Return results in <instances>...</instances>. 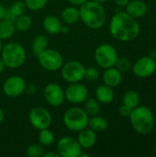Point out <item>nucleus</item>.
Masks as SVG:
<instances>
[{
    "mask_svg": "<svg viewBox=\"0 0 156 157\" xmlns=\"http://www.w3.org/2000/svg\"><path fill=\"white\" fill-rule=\"evenodd\" d=\"M140 25L136 18L130 16L126 11L116 13L109 23L111 36L120 41H131L140 34Z\"/></svg>",
    "mask_w": 156,
    "mask_h": 157,
    "instance_id": "obj_1",
    "label": "nucleus"
},
{
    "mask_svg": "<svg viewBox=\"0 0 156 157\" xmlns=\"http://www.w3.org/2000/svg\"><path fill=\"white\" fill-rule=\"evenodd\" d=\"M79 13L80 19L89 29H99L106 23V10L102 4L96 1L88 0L81 5Z\"/></svg>",
    "mask_w": 156,
    "mask_h": 157,
    "instance_id": "obj_2",
    "label": "nucleus"
},
{
    "mask_svg": "<svg viewBox=\"0 0 156 157\" xmlns=\"http://www.w3.org/2000/svg\"><path fill=\"white\" fill-rule=\"evenodd\" d=\"M130 122L133 130L139 134H148L154 127V116L145 106H138L130 115Z\"/></svg>",
    "mask_w": 156,
    "mask_h": 157,
    "instance_id": "obj_3",
    "label": "nucleus"
},
{
    "mask_svg": "<svg viewBox=\"0 0 156 157\" xmlns=\"http://www.w3.org/2000/svg\"><path fill=\"white\" fill-rule=\"evenodd\" d=\"M1 59L6 66L10 69H17L22 66L27 58L25 48L18 42H8L3 46Z\"/></svg>",
    "mask_w": 156,
    "mask_h": 157,
    "instance_id": "obj_4",
    "label": "nucleus"
},
{
    "mask_svg": "<svg viewBox=\"0 0 156 157\" xmlns=\"http://www.w3.org/2000/svg\"><path fill=\"white\" fill-rule=\"evenodd\" d=\"M89 116L84 109L80 107H72L68 109L63 116V121L64 126L72 132H80L88 126Z\"/></svg>",
    "mask_w": 156,
    "mask_h": 157,
    "instance_id": "obj_5",
    "label": "nucleus"
},
{
    "mask_svg": "<svg viewBox=\"0 0 156 157\" xmlns=\"http://www.w3.org/2000/svg\"><path fill=\"white\" fill-rule=\"evenodd\" d=\"M118 57L117 50L108 43H102L97 46L94 53L96 63L99 67L104 69L115 66Z\"/></svg>",
    "mask_w": 156,
    "mask_h": 157,
    "instance_id": "obj_6",
    "label": "nucleus"
},
{
    "mask_svg": "<svg viewBox=\"0 0 156 157\" xmlns=\"http://www.w3.org/2000/svg\"><path fill=\"white\" fill-rule=\"evenodd\" d=\"M40 66L48 72H57L63 64V57L60 52L53 49H45L37 55Z\"/></svg>",
    "mask_w": 156,
    "mask_h": 157,
    "instance_id": "obj_7",
    "label": "nucleus"
},
{
    "mask_svg": "<svg viewBox=\"0 0 156 157\" xmlns=\"http://www.w3.org/2000/svg\"><path fill=\"white\" fill-rule=\"evenodd\" d=\"M60 70L63 79L70 84L80 82L84 79L86 66L79 61H69L63 64Z\"/></svg>",
    "mask_w": 156,
    "mask_h": 157,
    "instance_id": "obj_8",
    "label": "nucleus"
},
{
    "mask_svg": "<svg viewBox=\"0 0 156 157\" xmlns=\"http://www.w3.org/2000/svg\"><path fill=\"white\" fill-rule=\"evenodd\" d=\"M56 149L61 157H79L83 152L77 139L69 136L62 137L57 143Z\"/></svg>",
    "mask_w": 156,
    "mask_h": 157,
    "instance_id": "obj_9",
    "label": "nucleus"
},
{
    "mask_svg": "<svg viewBox=\"0 0 156 157\" xmlns=\"http://www.w3.org/2000/svg\"><path fill=\"white\" fill-rule=\"evenodd\" d=\"M29 121L35 129L40 131L51 126L52 117L47 109L43 107H36L30 110L29 114Z\"/></svg>",
    "mask_w": 156,
    "mask_h": 157,
    "instance_id": "obj_10",
    "label": "nucleus"
},
{
    "mask_svg": "<svg viewBox=\"0 0 156 157\" xmlns=\"http://www.w3.org/2000/svg\"><path fill=\"white\" fill-rule=\"evenodd\" d=\"M156 71V61L152 56L139 58L132 66V72L139 78H148Z\"/></svg>",
    "mask_w": 156,
    "mask_h": 157,
    "instance_id": "obj_11",
    "label": "nucleus"
},
{
    "mask_svg": "<svg viewBox=\"0 0 156 157\" xmlns=\"http://www.w3.org/2000/svg\"><path fill=\"white\" fill-rule=\"evenodd\" d=\"M87 87L80 82L70 83L64 90L65 99L72 104H82L88 98Z\"/></svg>",
    "mask_w": 156,
    "mask_h": 157,
    "instance_id": "obj_12",
    "label": "nucleus"
},
{
    "mask_svg": "<svg viewBox=\"0 0 156 157\" xmlns=\"http://www.w3.org/2000/svg\"><path fill=\"white\" fill-rule=\"evenodd\" d=\"M43 97L45 101L51 107L57 108L61 106L65 100L64 90L57 83L48 84L43 90Z\"/></svg>",
    "mask_w": 156,
    "mask_h": 157,
    "instance_id": "obj_13",
    "label": "nucleus"
},
{
    "mask_svg": "<svg viewBox=\"0 0 156 157\" xmlns=\"http://www.w3.org/2000/svg\"><path fill=\"white\" fill-rule=\"evenodd\" d=\"M26 82L19 75H12L6 79L3 84V91L8 98H17L25 92Z\"/></svg>",
    "mask_w": 156,
    "mask_h": 157,
    "instance_id": "obj_14",
    "label": "nucleus"
},
{
    "mask_svg": "<svg viewBox=\"0 0 156 157\" xmlns=\"http://www.w3.org/2000/svg\"><path fill=\"white\" fill-rule=\"evenodd\" d=\"M126 12L134 18H141L147 13L148 6L143 0H130L128 5L125 6Z\"/></svg>",
    "mask_w": 156,
    "mask_h": 157,
    "instance_id": "obj_15",
    "label": "nucleus"
},
{
    "mask_svg": "<svg viewBox=\"0 0 156 157\" xmlns=\"http://www.w3.org/2000/svg\"><path fill=\"white\" fill-rule=\"evenodd\" d=\"M97 132H95L90 128L86 127V129L78 132L77 141L80 144L82 148L85 149H90L97 144Z\"/></svg>",
    "mask_w": 156,
    "mask_h": 157,
    "instance_id": "obj_16",
    "label": "nucleus"
},
{
    "mask_svg": "<svg viewBox=\"0 0 156 157\" xmlns=\"http://www.w3.org/2000/svg\"><path fill=\"white\" fill-rule=\"evenodd\" d=\"M102 79L105 85L114 88L120 85L122 81V75L115 66H113V67L107 68L104 71Z\"/></svg>",
    "mask_w": 156,
    "mask_h": 157,
    "instance_id": "obj_17",
    "label": "nucleus"
},
{
    "mask_svg": "<svg viewBox=\"0 0 156 157\" xmlns=\"http://www.w3.org/2000/svg\"><path fill=\"white\" fill-rule=\"evenodd\" d=\"M42 26L46 32L51 35H58L61 33V29L63 26L62 20L54 16V15H48L42 20Z\"/></svg>",
    "mask_w": 156,
    "mask_h": 157,
    "instance_id": "obj_18",
    "label": "nucleus"
},
{
    "mask_svg": "<svg viewBox=\"0 0 156 157\" xmlns=\"http://www.w3.org/2000/svg\"><path fill=\"white\" fill-rule=\"evenodd\" d=\"M115 98V92L112 87L107 85H101L96 89V98L99 103L108 104L113 101Z\"/></svg>",
    "mask_w": 156,
    "mask_h": 157,
    "instance_id": "obj_19",
    "label": "nucleus"
},
{
    "mask_svg": "<svg viewBox=\"0 0 156 157\" xmlns=\"http://www.w3.org/2000/svg\"><path fill=\"white\" fill-rule=\"evenodd\" d=\"M80 19L79 9L75 6H67L61 13V20L67 25L75 24Z\"/></svg>",
    "mask_w": 156,
    "mask_h": 157,
    "instance_id": "obj_20",
    "label": "nucleus"
},
{
    "mask_svg": "<svg viewBox=\"0 0 156 157\" xmlns=\"http://www.w3.org/2000/svg\"><path fill=\"white\" fill-rule=\"evenodd\" d=\"M27 6H26V4L24 1H21V0H17L15 2L12 3V5L10 6V7L7 9V14H6V18H8L12 21H15V19L25 14L26 11H27Z\"/></svg>",
    "mask_w": 156,
    "mask_h": 157,
    "instance_id": "obj_21",
    "label": "nucleus"
},
{
    "mask_svg": "<svg viewBox=\"0 0 156 157\" xmlns=\"http://www.w3.org/2000/svg\"><path fill=\"white\" fill-rule=\"evenodd\" d=\"M16 31L14 21L4 18L0 20V40H6L9 38H11Z\"/></svg>",
    "mask_w": 156,
    "mask_h": 157,
    "instance_id": "obj_22",
    "label": "nucleus"
},
{
    "mask_svg": "<svg viewBox=\"0 0 156 157\" xmlns=\"http://www.w3.org/2000/svg\"><path fill=\"white\" fill-rule=\"evenodd\" d=\"M49 46V39L46 35L39 34L34 37L31 43V48L33 53L37 56L39 53L43 52Z\"/></svg>",
    "mask_w": 156,
    "mask_h": 157,
    "instance_id": "obj_23",
    "label": "nucleus"
},
{
    "mask_svg": "<svg viewBox=\"0 0 156 157\" xmlns=\"http://www.w3.org/2000/svg\"><path fill=\"white\" fill-rule=\"evenodd\" d=\"M88 128L93 130L95 132H102L108 128V121L104 117L96 115L89 118L88 121Z\"/></svg>",
    "mask_w": 156,
    "mask_h": 157,
    "instance_id": "obj_24",
    "label": "nucleus"
},
{
    "mask_svg": "<svg viewBox=\"0 0 156 157\" xmlns=\"http://www.w3.org/2000/svg\"><path fill=\"white\" fill-rule=\"evenodd\" d=\"M122 102L124 105L130 107L131 109H135L140 104V97L139 94L134 90H129L124 93Z\"/></svg>",
    "mask_w": 156,
    "mask_h": 157,
    "instance_id": "obj_25",
    "label": "nucleus"
},
{
    "mask_svg": "<svg viewBox=\"0 0 156 157\" xmlns=\"http://www.w3.org/2000/svg\"><path fill=\"white\" fill-rule=\"evenodd\" d=\"M14 24H15V28H16L17 30L24 32V31L29 30L31 28V26H32V19L30 18L29 16H28L26 14H23V15L17 17L15 19Z\"/></svg>",
    "mask_w": 156,
    "mask_h": 157,
    "instance_id": "obj_26",
    "label": "nucleus"
},
{
    "mask_svg": "<svg viewBox=\"0 0 156 157\" xmlns=\"http://www.w3.org/2000/svg\"><path fill=\"white\" fill-rule=\"evenodd\" d=\"M85 103V111L87 113L89 117L98 115L100 111V104L97 98H87Z\"/></svg>",
    "mask_w": 156,
    "mask_h": 157,
    "instance_id": "obj_27",
    "label": "nucleus"
},
{
    "mask_svg": "<svg viewBox=\"0 0 156 157\" xmlns=\"http://www.w3.org/2000/svg\"><path fill=\"white\" fill-rule=\"evenodd\" d=\"M39 143L42 146H51L54 143V134H53V132L51 130H49V128L40 130Z\"/></svg>",
    "mask_w": 156,
    "mask_h": 157,
    "instance_id": "obj_28",
    "label": "nucleus"
},
{
    "mask_svg": "<svg viewBox=\"0 0 156 157\" xmlns=\"http://www.w3.org/2000/svg\"><path fill=\"white\" fill-rule=\"evenodd\" d=\"M26 155L29 157H41L44 155V148L40 144H29L26 150Z\"/></svg>",
    "mask_w": 156,
    "mask_h": 157,
    "instance_id": "obj_29",
    "label": "nucleus"
},
{
    "mask_svg": "<svg viewBox=\"0 0 156 157\" xmlns=\"http://www.w3.org/2000/svg\"><path fill=\"white\" fill-rule=\"evenodd\" d=\"M28 9L31 11H40L46 5L48 0H24Z\"/></svg>",
    "mask_w": 156,
    "mask_h": 157,
    "instance_id": "obj_30",
    "label": "nucleus"
},
{
    "mask_svg": "<svg viewBox=\"0 0 156 157\" xmlns=\"http://www.w3.org/2000/svg\"><path fill=\"white\" fill-rule=\"evenodd\" d=\"M115 67L121 74L122 73H127L131 68V61L126 57H118L117 62L115 63Z\"/></svg>",
    "mask_w": 156,
    "mask_h": 157,
    "instance_id": "obj_31",
    "label": "nucleus"
},
{
    "mask_svg": "<svg viewBox=\"0 0 156 157\" xmlns=\"http://www.w3.org/2000/svg\"><path fill=\"white\" fill-rule=\"evenodd\" d=\"M99 77V71L95 66L86 67L85 70V76L84 78L87 81H96Z\"/></svg>",
    "mask_w": 156,
    "mask_h": 157,
    "instance_id": "obj_32",
    "label": "nucleus"
},
{
    "mask_svg": "<svg viewBox=\"0 0 156 157\" xmlns=\"http://www.w3.org/2000/svg\"><path fill=\"white\" fill-rule=\"evenodd\" d=\"M132 111V109H131L130 107L122 104L120 109H119V113L122 116V117H130L131 113Z\"/></svg>",
    "mask_w": 156,
    "mask_h": 157,
    "instance_id": "obj_33",
    "label": "nucleus"
},
{
    "mask_svg": "<svg viewBox=\"0 0 156 157\" xmlns=\"http://www.w3.org/2000/svg\"><path fill=\"white\" fill-rule=\"evenodd\" d=\"M25 92H27L29 95H34L36 93V86H35V85H33V84L26 85Z\"/></svg>",
    "mask_w": 156,
    "mask_h": 157,
    "instance_id": "obj_34",
    "label": "nucleus"
},
{
    "mask_svg": "<svg viewBox=\"0 0 156 157\" xmlns=\"http://www.w3.org/2000/svg\"><path fill=\"white\" fill-rule=\"evenodd\" d=\"M6 14H7V9H6L3 5L0 4V20L6 18Z\"/></svg>",
    "mask_w": 156,
    "mask_h": 157,
    "instance_id": "obj_35",
    "label": "nucleus"
},
{
    "mask_svg": "<svg viewBox=\"0 0 156 157\" xmlns=\"http://www.w3.org/2000/svg\"><path fill=\"white\" fill-rule=\"evenodd\" d=\"M114 2L116 3L117 6H120V7H125L128 3L130 2V0H114Z\"/></svg>",
    "mask_w": 156,
    "mask_h": 157,
    "instance_id": "obj_36",
    "label": "nucleus"
},
{
    "mask_svg": "<svg viewBox=\"0 0 156 157\" xmlns=\"http://www.w3.org/2000/svg\"><path fill=\"white\" fill-rule=\"evenodd\" d=\"M73 6H81L88 0H67Z\"/></svg>",
    "mask_w": 156,
    "mask_h": 157,
    "instance_id": "obj_37",
    "label": "nucleus"
},
{
    "mask_svg": "<svg viewBox=\"0 0 156 157\" xmlns=\"http://www.w3.org/2000/svg\"><path fill=\"white\" fill-rule=\"evenodd\" d=\"M69 32H70V27H69V25H67V24L63 25V26H62V29H61V33H63V34H67V33H69Z\"/></svg>",
    "mask_w": 156,
    "mask_h": 157,
    "instance_id": "obj_38",
    "label": "nucleus"
},
{
    "mask_svg": "<svg viewBox=\"0 0 156 157\" xmlns=\"http://www.w3.org/2000/svg\"><path fill=\"white\" fill-rule=\"evenodd\" d=\"M43 157H60V155L58 153H44Z\"/></svg>",
    "mask_w": 156,
    "mask_h": 157,
    "instance_id": "obj_39",
    "label": "nucleus"
},
{
    "mask_svg": "<svg viewBox=\"0 0 156 157\" xmlns=\"http://www.w3.org/2000/svg\"><path fill=\"white\" fill-rule=\"evenodd\" d=\"M6 68V64H5V63H4V61L0 58V74L3 73V72L5 71Z\"/></svg>",
    "mask_w": 156,
    "mask_h": 157,
    "instance_id": "obj_40",
    "label": "nucleus"
},
{
    "mask_svg": "<svg viewBox=\"0 0 156 157\" xmlns=\"http://www.w3.org/2000/svg\"><path fill=\"white\" fill-rule=\"evenodd\" d=\"M4 119H5V114H4L3 109L0 108V124L4 121Z\"/></svg>",
    "mask_w": 156,
    "mask_h": 157,
    "instance_id": "obj_41",
    "label": "nucleus"
},
{
    "mask_svg": "<svg viewBox=\"0 0 156 157\" xmlns=\"http://www.w3.org/2000/svg\"><path fill=\"white\" fill-rule=\"evenodd\" d=\"M79 157H90V155H88V154H84V153L82 152Z\"/></svg>",
    "mask_w": 156,
    "mask_h": 157,
    "instance_id": "obj_42",
    "label": "nucleus"
},
{
    "mask_svg": "<svg viewBox=\"0 0 156 157\" xmlns=\"http://www.w3.org/2000/svg\"><path fill=\"white\" fill-rule=\"evenodd\" d=\"M93 1H96V2H97V3H100V4H103V3H106V2H108V0H93Z\"/></svg>",
    "mask_w": 156,
    "mask_h": 157,
    "instance_id": "obj_43",
    "label": "nucleus"
},
{
    "mask_svg": "<svg viewBox=\"0 0 156 157\" xmlns=\"http://www.w3.org/2000/svg\"><path fill=\"white\" fill-rule=\"evenodd\" d=\"M2 49H3V44H2V40H0V54H1V52H2Z\"/></svg>",
    "mask_w": 156,
    "mask_h": 157,
    "instance_id": "obj_44",
    "label": "nucleus"
},
{
    "mask_svg": "<svg viewBox=\"0 0 156 157\" xmlns=\"http://www.w3.org/2000/svg\"><path fill=\"white\" fill-rule=\"evenodd\" d=\"M154 155L156 156V144L155 145H154Z\"/></svg>",
    "mask_w": 156,
    "mask_h": 157,
    "instance_id": "obj_45",
    "label": "nucleus"
}]
</instances>
